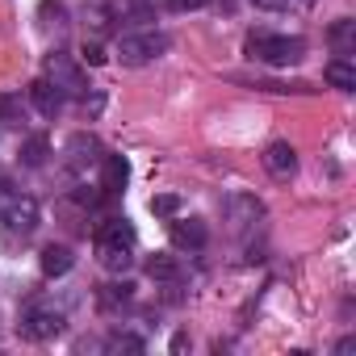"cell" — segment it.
<instances>
[{"mask_svg":"<svg viewBox=\"0 0 356 356\" xmlns=\"http://www.w3.org/2000/svg\"><path fill=\"white\" fill-rule=\"evenodd\" d=\"M248 59L256 63H268V67H289L306 55V42L298 34H273V30H252L248 42H243Z\"/></svg>","mask_w":356,"mask_h":356,"instance_id":"obj_2","label":"cell"},{"mask_svg":"<svg viewBox=\"0 0 356 356\" xmlns=\"http://www.w3.org/2000/svg\"><path fill=\"white\" fill-rule=\"evenodd\" d=\"M147 277L151 281H176V277H181V264H176L172 256H151L147 260Z\"/></svg>","mask_w":356,"mask_h":356,"instance_id":"obj_19","label":"cell"},{"mask_svg":"<svg viewBox=\"0 0 356 356\" xmlns=\"http://www.w3.org/2000/svg\"><path fill=\"white\" fill-rule=\"evenodd\" d=\"M264 168H268V176H277V181H289L298 172V151L289 143H268L264 147Z\"/></svg>","mask_w":356,"mask_h":356,"instance_id":"obj_9","label":"cell"},{"mask_svg":"<svg viewBox=\"0 0 356 356\" xmlns=\"http://www.w3.org/2000/svg\"><path fill=\"white\" fill-rule=\"evenodd\" d=\"M0 222H5L9 231H22L30 235L38 227V202L13 185H0Z\"/></svg>","mask_w":356,"mask_h":356,"instance_id":"obj_3","label":"cell"},{"mask_svg":"<svg viewBox=\"0 0 356 356\" xmlns=\"http://www.w3.org/2000/svg\"><path fill=\"white\" fill-rule=\"evenodd\" d=\"M63 327H67V314H63L59 306H42V302H38V306H26V310H22V323H17V331H22L26 339H38V343H42V339H55Z\"/></svg>","mask_w":356,"mask_h":356,"instance_id":"obj_5","label":"cell"},{"mask_svg":"<svg viewBox=\"0 0 356 356\" xmlns=\"http://www.w3.org/2000/svg\"><path fill=\"white\" fill-rule=\"evenodd\" d=\"M105 348H109V352H143V339H134V335H113Z\"/></svg>","mask_w":356,"mask_h":356,"instance_id":"obj_21","label":"cell"},{"mask_svg":"<svg viewBox=\"0 0 356 356\" xmlns=\"http://www.w3.org/2000/svg\"><path fill=\"white\" fill-rule=\"evenodd\" d=\"M38 264H42V277H67L72 264H76V256H72V248H63V243H47Z\"/></svg>","mask_w":356,"mask_h":356,"instance_id":"obj_14","label":"cell"},{"mask_svg":"<svg viewBox=\"0 0 356 356\" xmlns=\"http://www.w3.org/2000/svg\"><path fill=\"white\" fill-rule=\"evenodd\" d=\"M151 214H159V218H176V214H181V197H176V193H159V197H151Z\"/></svg>","mask_w":356,"mask_h":356,"instance_id":"obj_20","label":"cell"},{"mask_svg":"<svg viewBox=\"0 0 356 356\" xmlns=\"http://www.w3.org/2000/svg\"><path fill=\"white\" fill-rule=\"evenodd\" d=\"M134 243H138V235L126 218H105L97 227V260L109 273H126L134 264Z\"/></svg>","mask_w":356,"mask_h":356,"instance_id":"obj_1","label":"cell"},{"mask_svg":"<svg viewBox=\"0 0 356 356\" xmlns=\"http://www.w3.org/2000/svg\"><path fill=\"white\" fill-rule=\"evenodd\" d=\"M323 80H327L331 88H339V92H352V88H356V67H352V59H331V63L323 67Z\"/></svg>","mask_w":356,"mask_h":356,"instance_id":"obj_15","label":"cell"},{"mask_svg":"<svg viewBox=\"0 0 356 356\" xmlns=\"http://www.w3.org/2000/svg\"><path fill=\"white\" fill-rule=\"evenodd\" d=\"M168 5H172L176 13H193V9H206L210 0H168Z\"/></svg>","mask_w":356,"mask_h":356,"instance_id":"obj_23","label":"cell"},{"mask_svg":"<svg viewBox=\"0 0 356 356\" xmlns=\"http://www.w3.org/2000/svg\"><path fill=\"white\" fill-rule=\"evenodd\" d=\"M101 168H105V181H101L105 197H118L126 189V181H130V163L122 155H101Z\"/></svg>","mask_w":356,"mask_h":356,"instance_id":"obj_12","label":"cell"},{"mask_svg":"<svg viewBox=\"0 0 356 356\" xmlns=\"http://www.w3.org/2000/svg\"><path fill=\"white\" fill-rule=\"evenodd\" d=\"M298 5H314V0H298Z\"/></svg>","mask_w":356,"mask_h":356,"instance_id":"obj_25","label":"cell"},{"mask_svg":"<svg viewBox=\"0 0 356 356\" xmlns=\"http://www.w3.org/2000/svg\"><path fill=\"white\" fill-rule=\"evenodd\" d=\"M38 22H42L47 34H63L67 30V9L59 5V0H42V5H38Z\"/></svg>","mask_w":356,"mask_h":356,"instance_id":"obj_17","label":"cell"},{"mask_svg":"<svg viewBox=\"0 0 356 356\" xmlns=\"http://www.w3.org/2000/svg\"><path fill=\"white\" fill-rule=\"evenodd\" d=\"M63 155H67V168H72L76 176H84L88 168H97V163H101V155H105V151H101V143H97L92 134H76V138L63 147Z\"/></svg>","mask_w":356,"mask_h":356,"instance_id":"obj_8","label":"cell"},{"mask_svg":"<svg viewBox=\"0 0 356 356\" xmlns=\"http://www.w3.org/2000/svg\"><path fill=\"white\" fill-rule=\"evenodd\" d=\"M97 302H101L105 310L130 306V302H134V285H130V281H122V285H118V281H113V285H101V289H97Z\"/></svg>","mask_w":356,"mask_h":356,"instance_id":"obj_16","label":"cell"},{"mask_svg":"<svg viewBox=\"0 0 356 356\" xmlns=\"http://www.w3.org/2000/svg\"><path fill=\"white\" fill-rule=\"evenodd\" d=\"M252 5H256V9H268V13H281L289 0H252Z\"/></svg>","mask_w":356,"mask_h":356,"instance_id":"obj_24","label":"cell"},{"mask_svg":"<svg viewBox=\"0 0 356 356\" xmlns=\"http://www.w3.org/2000/svg\"><path fill=\"white\" fill-rule=\"evenodd\" d=\"M47 155H51V138H47V134H34V138L22 143V163H26V168H42Z\"/></svg>","mask_w":356,"mask_h":356,"instance_id":"obj_18","label":"cell"},{"mask_svg":"<svg viewBox=\"0 0 356 356\" xmlns=\"http://www.w3.org/2000/svg\"><path fill=\"white\" fill-rule=\"evenodd\" d=\"M63 101H67V97H63L51 80H34V84H30V105H34L42 118H55V113L63 109Z\"/></svg>","mask_w":356,"mask_h":356,"instance_id":"obj_11","label":"cell"},{"mask_svg":"<svg viewBox=\"0 0 356 356\" xmlns=\"http://www.w3.org/2000/svg\"><path fill=\"white\" fill-rule=\"evenodd\" d=\"M227 222H231L235 235H252L264 222V202L252 197V193H231L227 197Z\"/></svg>","mask_w":356,"mask_h":356,"instance_id":"obj_7","label":"cell"},{"mask_svg":"<svg viewBox=\"0 0 356 356\" xmlns=\"http://www.w3.org/2000/svg\"><path fill=\"white\" fill-rule=\"evenodd\" d=\"M327 42H331V51H335L339 59H352V55H356V22H352V17H339V22L327 30Z\"/></svg>","mask_w":356,"mask_h":356,"instance_id":"obj_13","label":"cell"},{"mask_svg":"<svg viewBox=\"0 0 356 356\" xmlns=\"http://www.w3.org/2000/svg\"><path fill=\"white\" fill-rule=\"evenodd\" d=\"M206 222L202 218H176L172 222V243L176 248H185V252H202L206 248Z\"/></svg>","mask_w":356,"mask_h":356,"instance_id":"obj_10","label":"cell"},{"mask_svg":"<svg viewBox=\"0 0 356 356\" xmlns=\"http://www.w3.org/2000/svg\"><path fill=\"white\" fill-rule=\"evenodd\" d=\"M168 51V38L163 34H122L118 38V59L126 67H143L151 59H159Z\"/></svg>","mask_w":356,"mask_h":356,"instance_id":"obj_6","label":"cell"},{"mask_svg":"<svg viewBox=\"0 0 356 356\" xmlns=\"http://www.w3.org/2000/svg\"><path fill=\"white\" fill-rule=\"evenodd\" d=\"M42 80H51L63 97H88V76H84V67L72 59V55H47V63H42Z\"/></svg>","mask_w":356,"mask_h":356,"instance_id":"obj_4","label":"cell"},{"mask_svg":"<svg viewBox=\"0 0 356 356\" xmlns=\"http://www.w3.org/2000/svg\"><path fill=\"white\" fill-rule=\"evenodd\" d=\"M84 59H88L92 67H101L109 55H105V47H101V42H84Z\"/></svg>","mask_w":356,"mask_h":356,"instance_id":"obj_22","label":"cell"}]
</instances>
